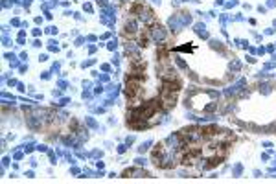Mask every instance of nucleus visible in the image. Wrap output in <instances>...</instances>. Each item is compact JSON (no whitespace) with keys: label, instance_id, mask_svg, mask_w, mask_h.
<instances>
[{"label":"nucleus","instance_id":"7","mask_svg":"<svg viewBox=\"0 0 276 184\" xmlns=\"http://www.w3.org/2000/svg\"><path fill=\"white\" fill-rule=\"evenodd\" d=\"M210 46H212L213 50H219V52H223V43H221V40L212 39V40H210Z\"/></svg>","mask_w":276,"mask_h":184},{"label":"nucleus","instance_id":"5","mask_svg":"<svg viewBox=\"0 0 276 184\" xmlns=\"http://www.w3.org/2000/svg\"><path fill=\"white\" fill-rule=\"evenodd\" d=\"M129 175H134V177H147V173L142 171V169H125V171H123V177H129Z\"/></svg>","mask_w":276,"mask_h":184},{"label":"nucleus","instance_id":"18","mask_svg":"<svg viewBox=\"0 0 276 184\" xmlns=\"http://www.w3.org/2000/svg\"><path fill=\"white\" fill-rule=\"evenodd\" d=\"M267 6H269V8H274V6H276V0H269Z\"/></svg>","mask_w":276,"mask_h":184},{"label":"nucleus","instance_id":"14","mask_svg":"<svg viewBox=\"0 0 276 184\" xmlns=\"http://www.w3.org/2000/svg\"><path fill=\"white\" fill-rule=\"evenodd\" d=\"M50 50H52V52H57V50H59V46H57V43H55V40H50Z\"/></svg>","mask_w":276,"mask_h":184},{"label":"nucleus","instance_id":"1","mask_svg":"<svg viewBox=\"0 0 276 184\" xmlns=\"http://www.w3.org/2000/svg\"><path fill=\"white\" fill-rule=\"evenodd\" d=\"M133 13H136L138 18L142 20V22H146V24H151L155 20V15H153V11L147 9L146 6H142V4H136L133 6Z\"/></svg>","mask_w":276,"mask_h":184},{"label":"nucleus","instance_id":"10","mask_svg":"<svg viewBox=\"0 0 276 184\" xmlns=\"http://www.w3.org/2000/svg\"><path fill=\"white\" fill-rule=\"evenodd\" d=\"M241 171H243V168H241V164H236L234 166V177H239Z\"/></svg>","mask_w":276,"mask_h":184},{"label":"nucleus","instance_id":"2","mask_svg":"<svg viewBox=\"0 0 276 184\" xmlns=\"http://www.w3.org/2000/svg\"><path fill=\"white\" fill-rule=\"evenodd\" d=\"M166 30L162 28L160 24H156V26H153V30H151V39L155 40V43H162V40H166Z\"/></svg>","mask_w":276,"mask_h":184},{"label":"nucleus","instance_id":"12","mask_svg":"<svg viewBox=\"0 0 276 184\" xmlns=\"http://www.w3.org/2000/svg\"><path fill=\"white\" fill-rule=\"evenodd\" d=\"M175 63H177L179 68H186V63L182 61V57H175Z\"/></svg>","mask_w":276,"mask_h":184},{"label":"nucleus","instance_id":"3","mask_svg":"<svg viewBox=\"0 0 276 184\" xmlns=\"http://www.w3.org/2000/svg\"><path fill=\"white\" fill-rule=\"evenodd\" d=\"M168 24H169L171 31H175V33H179V31H181V30L184 28V24L181 22V17H179V15H173V17H169Z\"/></svg>","mask_w":276,"mask_h":184},{"label":"nucleus","instance_id":"20","mask_svg":"<svg viewBox=\"0 0 276 184\" xmlns=\"http://www.w3.org/2000/svg\"><path fill=\"white\" fill-rule=\"evenodd\" d=\"M151 2H155V4H160V0H151Z\"/></svg>","mask_w":276,"mask_h":184},{"label":"nucleus","instance_id":"16","mask_svg":"<svg viewBox=\"0 0 276 184\" xmlns=\"http://www.w3.org/2000/svg\"><path fill=\"white\" fill-rule=\"evenodd\" d=\"M109 50H116V39H114V40H110V43H109Z\"/></svg>","mask_w":276,"mask_h":184},{"label":"nucleus","instance_id":"19","mask_svg":"<svg viewBox=\"0 0 276 184\" xmlns=\"http://www.w3.org/2000/svg\"><path fill=\"white\" fill-rule=\"evenodd\" d=\"M48 33H57V30H55L53 26H52V28H48Z\"/></svg>","mask_w":276,"mask_h":184},{"label":"nucleus","instance_id":"22","mask_svg":"<svg viewBox=\"0 0 276 184\" xmlns=\"http://www.w3.org/2000/svg\"><path fill=\"white\" fill-rule=\"evenodd\" d=\"M274 59H276V55H274Z\"/></svg>","mask_w":276,"mask_h":184},{"label":"nucleus","instance_id":"9","mask_svg":"<svg viewBox=\"0 0 276 184\" xmlns=\"http://www.w3.org/2000/svg\"><path fill=\"white\" fill-rule=\"evenodd\" d=\"M271 88H272V87L269 85V83H263V85L260 87V92H263V94H269V92H271Z\"/></svg>","mask_w":276,"mask_h":184},{"label":"nucleus","instance_id":"8","mask_svg":"<svg viewBox=\"0 0 276 184\" xmlns=\"http://www.w3.org/2000/svg\"><path fill=\"white\" fill-rule=\"evenodd\" d=\"M151 144H153V142H151V140H147V142H144V144H142L140 147H138V151H140V153H146L147 149H149V146H151Z\"/></svg>","mask_w":276,"mask_h":184},{"label":"nucleus","instance_id":"11","mask_svg":"<svg viewBox=\"0 0 276 184\" xmlns=\"http://www.w3.org/2000/svg\"><path fill=\"white\" fill-rule=\"evenodd\" d=\"M239 66H241V63L236 59V61H232V63H230V70H239Z\"/></svg>","mask_w":276,"mask_h":184},{"label":"nucleus","instance_id":"4","mask_svg":"<svg viewBox=\"0 0 276 184\" xmlns=\"http://www.w3.org/2000/svg\"><path fill=\"white\" fill-rule=\"evenodd\" d=\"M136 31H138V24H136V20H133V18L127 20V22H125V33H127V35H134Z\"/></svg>","mask_w":276,"mask_h":184},{"label":"nucleus","instance_id":"17","mask_svg":"<svg viewBox=\"0 0 276 184\" xmlns=\"http://www.w3.org/2000/svg\"><path fill=\"white\" fill-rule=\"evenodd\" d=\"M87 124H88V125H90V127H96V121H94L92 118H87Z\"/></svg>","mask_w":276,"mask_h":184},{"label":"nucleus","instance_id":"6","mask_svg":"<svg viewBox=\"0 0 276 184\" xmlns=\"http://www.w3.org/2000/svg\"><path fill=\"white\" fill-rule=\"evenodd\" d=\"M195 33H197V35H201V37H204V39H208V33H206V26H204L203 22L195 24Z\"/></svg>","mask_w":276,"mask_h":184},{"label":"nucleus","instance_id":"21","mask_svg":"<svg viewBox=\"0 0 276 184\" xmlns=\"http://www.w3.org/2000/svg\"><path fill=\"white\" fill-rule=\"evenodd\" d=\"M274 26H276V20H274Z\"/></svg>","mask_w":276,"mask_h":184},{"label":"nucleus","instance_id":"13","mask_svg":"<svg viewBox=\"0 0 276 184\" xmlns=\"http://www.w3.org/2000/svg\"><path fill=\"white\" fill-rule=\"evenodd\" d=\"M191 50H193V46H190V44L188 46H179L177 48V52H191Z\"/></svg>","mask_w":276,"mask_h":184},{"label":"nucleus","instance_id":"15","mask_svg":"<svg viewBox=\"0 0 276 184\" xmlns=\"http://www.w3.org/2000/svg\"><path fill=\"white\" fill-rule=\"evenodd\" d=\"M134 162H136L138 166H146V162H147V160H146V158H140V156H138V158H136Z\"/></svg>","mask_w":276,"mask_h":184}]
</instances>
